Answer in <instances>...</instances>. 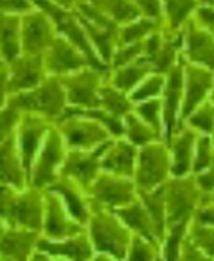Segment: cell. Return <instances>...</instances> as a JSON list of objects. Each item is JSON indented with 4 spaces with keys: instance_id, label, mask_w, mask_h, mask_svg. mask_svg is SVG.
<instances>
[{
    "instance_id": "1",
    "label": "cell",
    "mask_w": 214,
    "mask_h": 261,
    "mask_svg": "<svg viewBox=\"0 0 214 261\" xmlns=\"http://www.w3.org/2000/svg\"><path fill=\"white\" fill-rule=\"evenodd\" d=\"M0 218L13 228L42 232L44 194L40 188H15L0 183Z\"/></svg>"
},
{
    "instance_id": "2",
    "label": "cell",
    "mask_w": 214,
    "mask_h": 261,
    "mask_svg": "<svg viewBox=\"0 0 214 261\" xmlns=\"http://www.w3.org/2000/svg\"><path fill=\"white\" fill-rule=\"evenodd\" d=\"M92 203V201H90ZM88 238L96 252L108 254L119 261H125L132 241V232L114 210L103 208L92 203V214L88 219Z\"/></svg>"
},
{
    "instance_id": "3",
    "label": "cell",
    "mask_w": 214,
    "mask_h": 261,
    "mask_svg": "<svg viewBox=\"0 0 214 261\" xmlns=\"http://www.w3.org/2000/svg\"><path fill=\"white\" fill-rule=\"evenodd\" d=\"M8 102L20 113H37L53 122L61 117L68 106L61 77H53V75H48L39 86L31 90L9 95Z\"/></svg>"
},
{
    "instance_id": "4",
    "label": "cell",
    "mask_w": 214,
    "mask_h": 261,
    "mask_svg": "<svg viewBox=\"0 0 214 261\" xmlns=\"http://www.w3.org/2000/svg\"><path fill=\"white\" fill-rule=\"evenodd\" d=\"M203 199V192L196 185L194 175L171 177L165 183V210H167V230L179 228L188 230L194 212Z\"/></svg>"
},
{
    "instance_id": "5",
    "label": "cell",
    "mask_w": 214,
    "mask_h": 261,
    "mask_svg": "<svg viewBox=\"0 0 214 261\" xmlns=\"http://www.w3.org/2000/svg\"><path fill=\"white\" fill-rule=\"evenodd\" d=\"M79 15V20L83 24V30L86 33L88 40L97 51L99 59L110 68L112 57L119 44V30L121 26L115 24L110 17H106L101 9H97L90 0H84L75 8Z\"/></svg>"
},
{
    "instance_id": "6",
    "label": "cell",
    "mask_w": 214,
    "mask_h": 261,
    "mask_svg": "<svg viewBox=\"0 0 214 261\" xmlns=\"http://www.w3.org/2000/svg\"><path fill=\"white\" fill-rule=\"evenodd\" d=\"M171 148L167 141H154L137 148L136 170H134V183L137 194L149 192L165 185L171 179Z\"/></svg>"
},
{
    "instance_id": "7",
    "label": "cell",
    "mask_w": 214,
    "mask_h": 261,
    "mask_svg": "<svg viewBox=\"0 0 214 261\" xmlns=\"http://www.w3.org/2000/svg\"><path fill=\"white\" fill-rule=\"evenodd\" d=\"M33 6L50 15V18L55 24V30H57V35L64 37V39L70 40L74 46H77L81 51L86 55V59L90 61V66L97 68V70H106L108 71L110 68L101 61L97 51L93 49V46L88 40L86 33L83 30V24L79 20V15L75 9H64L61 6L53 4L52 0H31Z\"/></svg>"
},
{
    "instance_id": "8",
    "label": "cell",
    "mask_w": 214,
    "mask_h": 261,
    "mask_svg": "<svg viewBox=\"0 0 214 261\" xmlns=\"http://www.w3.org/2000/svg\"><path fill=\"white\" fill-rule=\"evenodd\" d=\"M53 124L62 134L66 146L72 150H92L112 139L110 132L101 122L74 112L70 106H66L62 115Z\"/></svg>"
},
{
    "instance_id": "9",
    "label": "cell",
    "mask_w": 214,
    "mask_h": 261,
    "mask_svg": "<svg viewBox=\"0 0 214 261\" xmlns=\"http://www.w3.org/2000/svg\"><path fill=\"white\" fill-rule=\"evenodd\" d=\"M66 152H68V146L64 143V137L59 132V128L53 124L37 153L35 163L31 166L28 185L40 188V190L52 187L59 177V170L64 161Z\"/></svg>"
},
{
    "instance_id": "10",
    "label": "cell",
    "mask_w": 214,
    "mask_h": 261,
    "mask_svg": "<svg viewBox=\"0 0 214 261\" xmlns=\"http://www.w3.org/2000/svg\"><path fill=\"white\" fill-rule=\"evenodd\" d=\"M110 70H97L93 66H86L83 70L68 73L61 77L64 86L68 106L77 108H101L99 92L101 86L106 83Z\"/></svg>"
},
{
    "instance_id": "11",
    "label": "cell",
    "mask_w": 214,
    "mask_h": 261,
    "mask_svg": "<svg viewBox=\"0 0 214 261\" xmlns=\"http://www.w3.org/2000/svg\"><path fill=\"white\" fill-rule=\"evenodd\" d=\"M88 199L93 205L103 208L115 210L128 205L134 199H137V188L132 177H121V175L101 172L92 185L84 188Z\"/></svg>"
},
{
    "instance_id": "12",
    "label": "cell",
    "mask_w": 214,
    "mask_h": 261,
    "mask_svg": "<svg viewBox=\"0 0 214 261\" xmlns=\"http://www.w3.org/2000/svg\"><path fill=\"white\" fill-rule=\"evenodd\" d=\"M57 37L55 24L50 15L42 9L35 8L22 15L20 20V39L22 53L28 55H44L50 44Z\"/></svg>"
},
{
    "instance_id": "13",
    "label": "cell",
    "mask_w": 214,
    "mask_h": 261,
    "mask_svg": "<svg viewBox=\"0 0 214 261\" xmlns=\"http://www.w3.org/2000/svg\"><path fill=\"white\" fill-rule=\"evenodd\" d=\"M52 126L53 121L42 117V115H37V113H22L20 115V121H18L17 130H15V137H17V144L28 177H30L31 166L35 163L37 153H39Z\"/></svg>"
},
{
    "instance_id": "14",
    "label": "cell",
    "mask_w": 214,
    "mask_h": 261,
    "mask_svg": "<svg viewBox=\"0 0 214 261\" xmlns=\"http://www.w3.org/2000/svg\"><path fill=\"white\" fill-rule=\"evenodd\" d=\"M44 219H42V234L48 240H66L75 234L86 230V226L77 223L66 210L64 203L50 188H44Z\"/></svg>"
},
{
    "instance_id": "15",
    "label": "cell",
    "mask_w": 214,
    "mask_h": 261,
    "mask_svg": "<svg viewBox=\"0 0 214 261\" xmlns=\"http://www.w3.org/2000/svg\"><path fill=\"white\" fill-rule=\"evenodd\" d=\"M183 102H181V112H179V122L178 128L183 126L185 119L201 105L209 99L210 92L214 86V71L207 70L203 66L183 64Z\"/></svg>"
},
{
    "instance_id": "16",
    "label": "cell",
    "mask_w": 214,
    "mask_h": 261,
    "mask_svg": "<svg viewBox=\"0 0 214 261\" xmlns=\"http://www.w3.org/2000/svg\"><path fill=\"white\" fill-rule=\"evenodd\" d=\"M108 143V141H106ZM106 143L99 144L92 150H72L68 148L64 161L59 170V175L68 177L81 188H88L92 181L103 172L101 170V155L105 152Z\"/></svg>"
},
{
    "instance_id": "17",
    "label": "cell",
    "mask_w": 214,
    "mask_h": 261,
    "mask_svg": "<svg viewBox=\"0 0 214 261\" xmlns=\"http://www.w3.org/2000/svg\"><path fill=\"white\" fill-rule=\"evenodd\" d=\"M183 64L179 61L165 73V86H163L161 102H163V139L169 141L179 122V112L183 102Z\"/></svg>"
},
{
    "instance_id": "18",
    "label": "cell",
    "mask_w": 214,
    "mask_h": 261,
    "mask_svg": "<svg viewBox=\"0 0 214 261\" xmlns=\"http://www.w3.org/2000/svg\"><path fill=\"white\" fill-rule=\"evenodd\" d=\"M42 59L44 66H46V73L53 75V77H64V75L90 66L86 55L61 35L55 37V40L50 44V48L44 51Z\"/></svg>"
},
{
    "instance_id": "19",
    "label": "cell",
    "mask_w": 214,
    "mask_h": 261,
    "mask_svg": "<svg viewBox=\"0 0 214 261\" xmlns=\"http://www.w3.org/2000/svg\"><path fill=\"white\" fill-rule=\"evenodd\" d=\"M6 71H8L9 95L39 86L48 77L42 55H28V53H20L17 59L8 62Z\"/></svg>"
},
{
    "instance_id": "20",
    "label": "cell",
    "mask_w": 214,
    "mask_h": 261,
    "mask_svg": "<svg viewBox=\"0 0 214 261\" xmlns=\"http://www.w3.org/2000/svg\"><path fill=\"white\" fill-rule=\"evenodd\" d=\"M181 31H183V61L214 71V35L196 26L193 18L181 28Z\"/></svg>"
},
{
    "instance_id": "21",
    "label": "cell",
    "mask_w": 214,
    "mask_h": 261,
    "mask_svg": "<svg viewBox=\"0 0 214 261\" xmlns=\"http://www.w3.org/2000/svg\"><path fill=\"white\" fill-rule=\"evenodd\" d=\"M137 159V146L125 137H112L101 155V170L121 177H134Z\"/></svg>"
},
{
    "instance_id": "22",
    "label": "cell",
    "mask_w": 214,
    "mask_h": 261,
    "mask_svg": "<svg viewBox=\"0 0 214 261\" xmlns=\"http://www.w3.org/2000/svg\"><path fill=\"white\" fill-rule=\"evenodd\" d=\"M37 250L48 254L52 257L68 261H90L93 257V247L92 241L88 238V232H81L66 240H48V238H40Z\"/></svg>"
},
{
    "instance_id": "23",
    "label": "cell",
    "mask_w": 214,
    "mask_h": 261,
    "mask_svg": "<svg viewBox=\"0 0 214 261\" xmlns=\"http://www.w3.org/2000/svg\"><path fill=\"white\" fill-rule=\"evenodd\" d=\"M198 132H194L188 126H179L172 134V137L167 141L171 148V177H185L193 174V159L194 148H196Z\"/></svg>"
},
{
    "instance_id": "24",
    "label": "cell",
    "mask_w": 214,
    "mask_h": 261,
    "mask_svg": "<svg viewBox=\"0 0 214 261\" xmlns=\"http://www.w3.org/2000/svg\"><path fill=\"white\" fill-rule=\"evenodd\" d=\"M48 188L55 192V194H59L66 210L70 212V216L75 221L84 226L88 225V219H90V214H92V203L88 199L84 188H81L75 181L62 177V175H59L57 181Z\"/></svg>"
},
{
    "instance_id": "25",
    "label": "cell",
    "mask_w": 214,
    "mask_h": 261,
    "mask_svg": "<svg viewBox=\"0 0 214 261\" xmlns=\"http://www.w3.org/2000/svg\"><path fill=\"white\" fill-rule=\"evenodd\" d=\"M0 183L15 188L28 187V174L15 134L0 143Z\"/></svg>"
},
{
    "instance_id": "26",
    "label": "cell",
    "mask_w": 214,
    "mask_h": 261,
    "mask_svg": "<svg viewBox=\"0 0 214 261\" xmlns=\"http://www.w3.org/2000/svg\"><path fill=\"white\" fill-rule=\"evenodd\" d=\"M40 240V232L28 230V228H13L8 230L0 238V256L11 261H30Z\"/></svg>"
},
{
    "instance_id": "27",
    "label": "cell",
    "mask_w": 214,
    "mask_h": 261,
    "mask_svg": "<svg viewBox=\"0 0 214 261\" xmlns=\"http://www.w3.org/2000/svg\"><path fill=\"white\" fill-rule=\"evenodd\" d=\"M114 214L121 219L125 225L130 228L132 234H139L147 240L154 241L161 247V238H159V232H157L156 225H154L150 214L147 212L145 205L141 203V199H134L128 205L121 206V208H115Z\"/></svg>"
},
{
    "instance_id": "28",
    "label": "cell",
    "mask_w": 214,
    "mask_h": 261,
    "mask_svg": "<svg viewBox=\"0 0 214 261\" xmlns=\"http://www.w3.org/2000/svg\"><path fill=\"white\" fill-rule=\"evenodd\" d=\"M20 20L22 15L0 13V55L6 64L22 53Z\"/></svg>"
},
{
    "instance_id": "29",
    "label": "cell",
    "mask_w": 214,
    "mask_h": 261,
    "mask_svg": "<svg viewBox=\"0 0 214 261\" xmlns=\"http://www.w3.org/2000/svg\"><path fill=\"white\" fill-rule=\"evenodd\" d=\"M149 73H152L149 64H147L143 59H137V61L130 62V64L112 68L108 73V83L117 88V90H121V92L130 95L132 90H134Z\"/></svg>"
},
{
    "instance_id": "30",
    "label": "cell",
    "mask_w": 214,
    "mask_h": 261,
    "mask_svg": "<svg viewBox=\"0 0 214 261\" xmlns=\"http://www.w3.org/2000/svg\"><path fill=\"white\" fill-rule=\"evenodd\" d=\"M200 4L201 0H161L163 26L171 31H181Z\"/></svg>"
},
{
    "instance_id": "31",
    "label": "cell",
    "mask_w": 214,
    "mask_h": 261,
    "mask_svg": "<svg viewBox=\"0 0 214 261\" xmlns=\"http://www.w3.org/2000/svg\"><path fill=\"white\" fill-rule=\"evenodd\" d=\"M99 102H101V108L105 110V112L112 113L114 117L123 119L125 115L134 112V102H132L130 95L121 90H117L115 86L108 83V79H106V83L101 86V92H99Z\"/></svg>"
},
{
    "instance_id": "32",
    "label": "cell",
    "mask_w": 214,
    "mask_h": 261,
    "mask_svg": "<svg viewBox=\"0 0 214 261\" xmlns=\"http://www.w3.org/2000/svg\"><path fill=\"white\" fill-rule=\"evenodd\" d=\"M123 128H125L123 137H125L128 143L134 144V146H137V148H141L145 144L154 143V141H163L161 135L157 134L152 126H149L143 119L137 117L134 112L123 117Z\"/></svg>"
},
{
    "instance_id": "33",
    "label": "cell",
    "mask_w": 214,
    "mask_h": 261,
    "mask_svg": "<svg viewBox=\"0 0 214 261\" xmlns=\"http://www.w3.org/2000/svg\"><path fill=\"white\" fill-rule=\"evenodd\" d=\"M137 197L141 199V203L145 205L147 212L150 214L154 225H156L159 238H165V228H167V210H165V185L154 188L149 192H139Z\"/></svg>"
},
{
    "instance_id": "34",
    "label": "cell",
    "mask_w": 214,
    "mask_h": 261,
    "mask_svg": "<svg viewBox=\"0 0 214 261\" xmlns=\"http://www.w3.org/2000/svg\"><path fill=\"white\" fill-rule=\"evenodd\" d=\"M90 2L119 26H125L128 22L143 17L132 0H90Z\"/></svg>"
},
{
    "instance_id": "35",
    "label": "cell",
    "mask_w": 214,
    "mask_h": 261,
    "mask_svg": "<svg viewBox=\"0 0 214 261\" xmlns=\"http://www.w3.org/2000/svg\"><path fill=\"white\" fill-rule=\"evenodd\" d=\"M159 28H163V22L154 20V18L149 17H139L136 20L125 24V26H121V30H119V44H132L145 40Z\"/></svg>"
},
{
    "instance_id": "36",
    "label": "cell",
    "mask_w": 214,
    "mask_h": 261,
    "mask_svg": "<svg viewBox=\"0 0 214 261\" xmlns=\"http://www.w3.org/2000/svg\"><path fill=\"white\" fill-rule=\"evenodd\" d=\"M185 126L193 128L194 132L201 135H210L214 134V105L209 99L205 102H201L196 110H194L183 122Z\"/></svg>"
},
{
    "instance_id": "37",
    "label": "cell",
    "mask_w": 214,
    "mask_h": 261,
    "mask_svg": "<svg viewBox=\"0 0 214 261\" xmlns=\"http://www.w3.org/2000/svg\"><path fill=\"white\" fill-rule=\"evenodd\" d=\"M163 86H165V75L149 73L130 92L132 102L137 105V102H143V100H149V99H159L163 93Z\"/></svg>"
},
{
    "instance_id": "38",
    "label": "cell",
    "mask_w": 214,
    "mask_h": 261,
    "mask_svg": "<svg viewBox=\"0 0 214 261\" xmlns=\"http://www.w3.org/2000/svg\"><path fill=\"white\" fill-rule=\"evenodd\" d=\"M134 113H136L139 119H143L149 126H152L154 130L163 137V102H161V97H159V99L143 100V102L134 105Z\"/></svg>"
},
{
    "instance_id": "39",
    "label": "cell",
    "mask_w": 214,
    "mask_h": 261,
    "mask_svg": "<svg viewBox=\"0 0 214 261\" xmlns=\"http://www.w3.org/2000/svg\"><path fill=\"white\" fill-rule=\"evenodd\" d=\"M157 248H159V245L154 241L147 240L139 234H132V241L125 261H156L159 256Z\"/></svg>"
},
{
    "instance_id": "40",
    "label": "cell",
    "mask_w": 214,
    "mask_h": 261,
    "mask_svg": "<svg viewBox=\"0 0 214 261\" xmlns=\"http://www.w3.org/2000/svg\"><path fill=\"white\" fill-rule=\"evenodd\" d=\"M187 238L200 248L201 252H205L207 256L214 259V226L201 225L193 219L188 225Z\"/></svg>"
},
{
    "instance_id": "41",
    "label": "cell",
    "mask_w": 214,
    "mask_h": 261,
    "mask_svg": "<svg viewBox=\"0 0 214 261\" xmlns=\"http://www.w3.org/2000/svg\"><path fill=\"white\" fill-rule=\"evenodd\" d=\"M214 155V143L210 135L198 134L196 148H194V159H193V175L200 174L207 166L210 165Z\"/></svg>"
},
{
    "instance_id": "42",
    "label": "cell",
    "mask_w": 214,
    "mask_h": 261,
    "mask_svg": "<svg viewBox=\"0 0 214 261\" xmlns=\"http://www.w3.org/2000/svg\"><path fill=\"white\" fill-rule=\"evenodd\" d=\"M143 51H145V40L132 42V44H119L117 48H115L114 57H112V62H110V70L137 61V59L143 57Z\"/></svg>"
},
{
    "instance_id": "43",
    "label": "cell",
    "mask_w": 214,
    "mask_h": 261,
    "mask_svg": "<svg viewBox=\"0 0 214 261\" xmlns=\"http://www.w3.org/2000/svg\"><path fill=\"white\" fill-rule=\"evenodd\" d=\"M20 115L22 113L9 102L4 108H0V143L8 139L9 135L15 134L18 121H20Z\"/></svg>"
},
{
    "instance_id": "44",
    "label": "cell",
    "mask_w": 214,
    "mask_h": 261,
    "mask_svg": "<svg viewBox=\"0 0 214 261\" xmlns=\"http://www.w3.org/2000/svg\"><path fill=\"white\" fill-rule=\"evenodd\" d=\"M193 20L196 26H200L201 30H205L207 33L214 35V6L207 4V2H201L196 8L193 15Z\"/></svg>"
},
{
    "instance_id": "45",
    "label": "cell",
    "mask_w": 214,
    "mask_h": 261,
    "mask_svg": "<svg viewBox=\"0 0 214 261\" xmlns=\"http://www.w3.org/2000/svg\"><path fill=\"white\" fill-rule=\"evenodd\" d=\"M194 221L201 223V225H209L214 226V201L209 196L203 194V199L198 205L196 212H194Z\"/></svg>"
},
{
    "instance_id": "46",
    "label": "cell",
    "mask_w": 214,
    "mask_h": 261,
    "mask_svg": "<svg viewBox=\"0 0 214 261\" xmlns=\"http://www.w3.org/2000/svg\"><path fill=\"white\" fill-rule=\"evenodd\" d=\"M178 261H214V259L207 256L205 252H201L200 248L188 240V238H185L183 243H181V248H179Z\"/></svg>"
},
{
    "instance_id": "47",
    "label": "cell",
    "mask_w": 214,
    "mask_h": 261,
    "mask_svg": "<svg viewBox=\"0 0 214 261\" xmlns=\"http://www.w3.org/2000/svg\"><path fill=\"white\" fill-rule=\"evenodd\" d=\"M132 2L137 6V9H139V13L143 15V17L163 22L161 0H132Z\"/></svg>"
},
{
    "instance_id": "48",
    "label": "cell",
    "mask_w": 214,
    "mask_h": 261,
    "mask_svg": "<svg viewBox=\"0 0 214 261\" xmlns=\"http://www.w3.org/2000/svg\"><path fill=\"white\" fill-rule=\"evenodd\" d=\"M31 9H35L31 0H0V13L24 15Z\"/></svg>"
},
{
    "instance_id": "49",
    "label": "cell",
    "mask_w": 214,
    "mask_h": 261,
    "mask_svg": "<svg viewBox=\"0 0 214 261\" xmlns=\"http://www.w3.org/2000/svg\"><path fill=\"white\" fill-rule=\"evenodd\" d=\"M194 179H196V185L200 187V190L203 192L205 196L212 194V192H214V155H212V161H210V165L207 166L203 172H200V174H194Z\"/></svg>"
},
{
    "instance_id": "50",
    "label": "cell",
    "mask_w": 214,
    "mask_h": 261,
    "mask_svg": "<svg viewBox=\"0 0 214 261\" xmlns=\"http://www.w3.org/2000/svg\"><path fill=\"white\" fill-rule=\"evenodd\" d=\"M9 99V90H8V71L0 70V108H4L8 105Z\"/></svg>"
},
{
    "instance_id": "51",
    "label": "cell",
    "mask_w": 214,
    "mask_h": 261,
    "mask_svg": "<svg viewBox=\"0 0 214 261\" xmlns=\"http://www.w3.org/2000/svg\"><path fill=\"white\" fill-rule=\"evenodd\" d=\"M53 4L61 6V8L64 9H75L77 8V4H81V2H84V0H52Z\"/></svg>"
},
{
    "instance_id": "52",
    "label": "cell",
    "mask_w": 214,
    "mask_h": 261,
    "mask_svg": "<svg viewBox=\"0 0 214 261\" xmlns=\"http://www.w3.org/2000/svg\"><path fill=\"white\" fill-rule=\"evenodd\" d=\"M30 261H53V259H52V256H48V254L40 252V250H35Z\"/></svg>"
},
{
    "instance_id": "53",
    "label": "cell",
    "mask_w": 214,
    "mask_h": 261,
    "mask_svg": "<svg viewBox=\"0 0 214 261\" xmlns=\"http://www.w3.org/2000/svg\"><path fill=\"white\" fill-rule=\"evenodd\" d=\"M90 261H119V259H115V257L108 256V254H99V252H97L96 256H93Z\"/></svg>"
},
{
    "instance_id": "54",
    "label": "cell",
    "mask_w": 214,
    "mask_h": 261,
    "mask_svg": "<svg viewBox=\"0 0 214 261\" xmlns=\"http://www.w3.org/2000/svg\"><path fill=\"white\" fill-rule=\"evenodd\" d=\"M8 230V226H6V221L2 218H0V238H2V236H4V232Z\"/></svg>"
},
{
    "instance_id": "55",
    "label": "cell",
    "mask_w": 214,
    "mask_h": 261,
    "mask_svg": "<svg viewBox=\"0 0 214 261\" xmlns=\"http://www.w3.org/2000/svg\"><path fill=\"white\" fill-rule=\"evenodd\" d=\"M6 68V62H4V59H2V55H0V70H4Z\"/></svg>"
},
{
    "instance_id": "56",
    "label": "cell",
    "mask_w": 214,
    "mask_h": 261,
    "mask_svg": "<svg viewBox=\"0 0 214 261\" xmlns=\"http://www.w3.org/2000/svg\"><path fill=\"white\" fill-rule=\"evenodd\" d=\"M209 100L214 105V86H212V92H210V95H209Z\"/></svg>"
},
{
    "instance_id": "57",
    "label": "cell",
    "mask_w": 214,
    "mask_h": 261,
    "mask_svg": "<svg viewBox=\"0 0 214 261\" xmlns=\"http://www.w3.org/2000/svg\"><path fill=\"white\" fill-rule=\"evenodd\" d=\"M201 2H207V4H212L214 6V0H201Z\"/></svg>"
},
{
    "instance_id": "58",
    "label": "cell",
    "mask_w": 214,
    "mask_h": 261,
    "mask_svg": "<svg viewBox=\"0 0 214 261\" xmlns=\"http://www.w3.org/2000/svg\"><path fill=\"white\" fill-rule=\"evenodd\" d=\"M0 261H11V259H8V257H2V256H0Z\"/></svg>"
},
{
    "instance_id": "59",
    "label": "cell",
    "mask_w": 214,
    "mask_h": 261,
    "mask_svg": "<svg viewBox=\"0 0 214 261\" xmlns=\"http://www.w3.org/2000/svg\"><path fill=\"white\" fill-rule=\"evenodd\" d=\"M209 197H210V199L214 201V192H212V194H209Z\"/></svg>"
},
{
    "instance_id": "60",
    "label": "cell",
    "mask_w": 214,
    "mask_h": 261,
    "mask_svg": "<svg viewBox=\"0 0 214 261\" xmlns=\"http://www.w3.org/2000/svg\"><path fill=\"white\" fill-rule=\"evenodd\" d=\"M156 261H163V257H161V256H157V259H156Z\"/></svg>"
},
{
    "instance_id": "61",
    "label": "cell",
    "mask_w": 214,
    "mask_h": 261,
    "mask_svg": "<svg viewBox=\"0 0 214 261\" xmlns=\"http://www.w3.org/2000/svg\"><path fill=\"white\" fill-rule=\"evenodd\" d=\"M57 261H68V259H57Z\"/></svg>"
},
{
    "instance_id": "62",
    "label": "cell",
    "mask_w": 214,
    "mask_h": 261,
    "mask_svg": "<svg viewBox=\"0 0 214 261\" xmlns=\"http://www.w3.org/2000/svg\"><path fill=\"white\" fill-rule=\"evenodd\" d=\"M212 143H214V134H212Z\"/></svg>"
}]
</instances>
